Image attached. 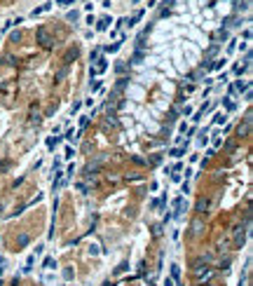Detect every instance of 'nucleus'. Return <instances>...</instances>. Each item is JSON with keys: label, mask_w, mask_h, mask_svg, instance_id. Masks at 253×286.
Segmentation results:
<instances>
[{"label": "nucleus", "mask_w": 253, "mask_h": 286, "mask_svg": "<svg viewBox=\"0 0 253 286\" xmlns=\"http://www.w3.org/2000/svg\"><path fill=\"white\" fill-rule=\"evenodd\" d=\"M108 24H110V19L105 16V19H101V21L96 24V31H108Z\"/></svg>", "instance_id": "7ed1b4c3"}, {"label": "nucleus", "mask_w": 253, "mask_h": 286, "mask_svg": "<svg viewBox=\"0 0 253 286\" xmlns=\"http://www.w3.org/2000/svg\"><path fill=\"white\" fill-rule=\"evenodd\" d=\"M216 122H218V124H220V122H225V115H223V113H218V115H216Z\"/></svg>", "instance_id": "6e6552de"}, {"label": "nucleus", "mask_w": 253, "mask_h": 286, "mask_svg": "<svg viewBox=\"0 0 253 286\" xmlns=\"http://www.w3.org/2000/svg\"><path fill=\"white\" fill-rule=\"evenodd\" d=\"M237 89H239V92H246L248 84H246V82H237Z\"/></svg>", "instance_id": "423d86ee"}, {"label": "nucleus", "mask_w": 253, "mask_h": 286, "mask_svg": "<svg viewBox=\"0 0 253 286\" xmlns=\"http://www.w3.org/2000/svg\"><path fill=\"white\" fill-rule=\"evenodd\" d=\"M54 3H59V5H73V0H54Z\"/></svg>", "instance_id": "0eeeda50"}, {"label": "nucleus", "mask_w": 253, "mask_h": 286, "mask_svg": "<svg viewBox=\"0 0 253 286\" xmlns=\"http://www.w3.org/2000/svg\"><path fill=\"white\" fill-rule=\"evenodd\" d=\"M113 5V0H103V7H110Z\"/></svg>", "instance_id": "1a4fd4ad"}, {"label": "nucleus", "mask_w": 253, "mask_h": 286, "mask_svg": "<svg viewBox=\"0 0 253 286\" xmlns=\"http://www.w3.org/2000/svg\"><path fill=\"white\" fill-rule=\"evenodd\" d=\"M183 153H185V148H173V150H171V155H173V157H180Z\"/></svg>", "instance_id": "39448f33"}, {"label": "nucleus", "mask_w": 253, "mask_h": 286, "mask_svg": "<svg viewBox=\"0 0 253 286\" xmlns=\"http://www.w3.org/2000/svg\"><path fill=\"white\" fill-rule=\"evenodd\" d=\"M143 14H146V10H138V12H134V16L129 19V28H131V26H136V24L143 19Z\"/></svg>", "instance_id": "f03ea898"}, {"label": "nucleus", "mask_w": 253, "mask_h": 286, "mask_svg": "<svg viewBox=\"0 0 253 286\" xmlns=\"http://www.w3.org/2000/svg\"><path fill=\"white\" fill-rule=\"evenodd\" d=\"M134 3H141V0H134Z\"/></svg>", "instance_id": "9d476101"}, {"label": "nucleus", "mask_w": 253, "mask_h": 286, "mask_svg": "<svg viewBox=\"0 0 253 286\" xmlns=\"http://www.w3.org/2000/svg\"><path fill=\"white\" fill-rule=\"evenodd\" d=\"M120 45H122V42H113V45H108V47H105V52H117V49H120Z\"/></svg>", "instance_id": "20e7f679"}, {"label": "nucleus", "mask_w": 253, "mask_h": 286, "mask_svg": "<svg viewBox=\"0 0 253 286\" xmlns=\"http://www.w3.org/2000/svg\"><path fill=\"white\" fill-rule=\"evenodd\" d=\"M49 10H52V3H45V5H40V7H35V10L31 12V16H40V14L49 12Z\"/></svg>", "instance_id": "f257e3e1"}]
</instances>
